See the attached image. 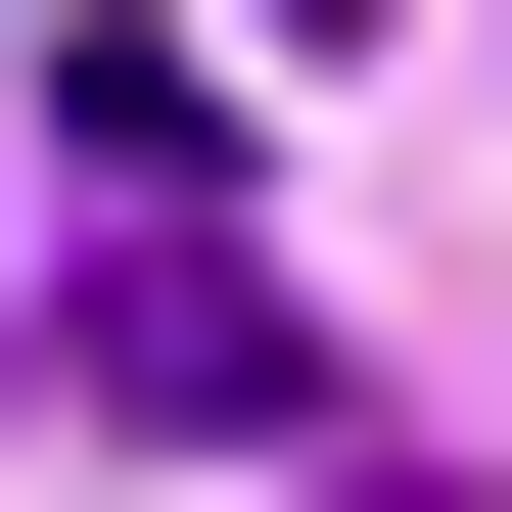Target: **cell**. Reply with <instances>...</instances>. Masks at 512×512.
<instances>
[{
	"mask_svg": "<svg viewBox=\"0 0 512 512\" xmlns=\"http://www.w3.org/2000/svg\"><path fill=\"white\" fill-rule=\"evenodd\" d=\"M326 512H466V466H326Z\"/></svg>",
	"mask_w": 512,
	"mask_h": 512,
	"instance_id": "7a4b0ae2",
	"label": "cell"
},
{
	"mask_svg": "<svg viewBox=\"0 0 512 512\" xmlns=\"http://www.w3.org/2000/svg\"><path fill=\"white\" fill-rule=\"evenodd\" d=\"M280 47H373V0H280Z\"/></svg>",
	"mask_w": 512,
	"mask_h": 512,
	"instance_id": "3957f363",
	"label": "cell"
},
{
	"mask_svg": "<svg viewBox=\"0 0 512 512\" xmlns=\"http://www.w3.org/2000/svg\"><path fill=\"white\" fill-rule=\"evenodd\" d=\"M47 373H94L140 466H326V280H233V233H94V280H47Z\"/></svg>",
	"mask_w": 512,
	"mask_h": 512,
	"instance_id": "6da1fadb",
	"label": "cell"
}]
</instances>
